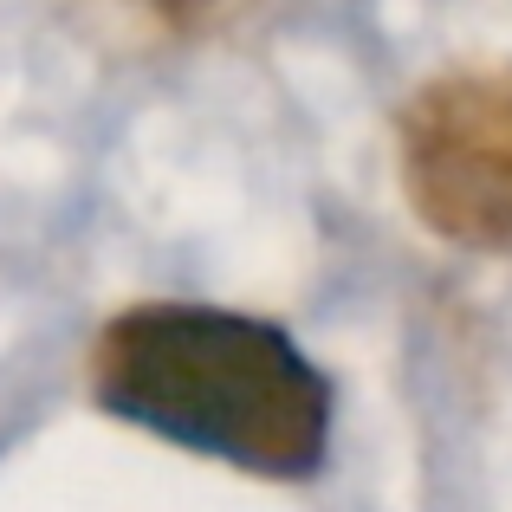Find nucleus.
I'll return each instance as SVG.
<instances>
[{"label":"nucleus","instance_id":"nucleus-1","mask_svg":"<svg viewBox=\"0 0 512 512\" xmlns=\"http://www.w3.org/2000/svg\"><path fill=\"white\" fill-rule=\"evenodd\" d=\"M104 415L260 480H312L331 454V376L279 325L221 305H137L91 350Z\"/></svg>","mask_w":512,"mask_h":512},{"label":"nucleus","instance_id":"nucleus-2","mask_svg":"<svg viewBox=\"0 0 512 512\" xmlns=\"http://www.w3.org/2000/svg\"><path fill=\"white\" fill-rule=\"evenodd\" d=\"M409 208L441 240L512 253V72H441L396 117Z\"/></svg>","mask_w":512,"mask_h":512},{"label":"nucleus","instance_id":"nucleus-3","mask_svg":"<svg viewBox=\"0 0 512 512\" xmlns=\"http://www.w3.org/2000/svg\"><path fill=\"white\" fill-rule=\"evenodd\" d=\"M137 7H150V13H163V20H201V13H214L221 0H137Z\"/></svg>","mask_w":512,"mask_h":512}]
</instances>
